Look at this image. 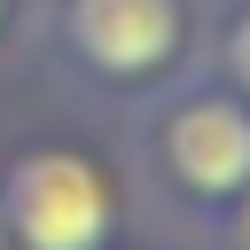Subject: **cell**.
<instances>
[{
	"mask_svg": "<svg viewBox=\"0 0 250 250\" xmlns=\"http://www.w3.org/2000/svg\"><path fill=\"white\" fill-rule=\"evenodd\" d=\"M0 227L16 250H109L117 195L70 148H31L0 180Z\"/></svg>",
	"mask_w": 250,
	"mask_h": 250,
	"instance_id": "1",
	"label": "cell"
},
{
	"mask_svg": "<svg viewBox=\"0 0 250 250\" xmlns=\"http://www.w3.org/2000/svg\"><path fill=\"white\" fill-rule=\"evenodd\" d=\"M164 172L203 203H234V188L250 180V102L234 94L180 102L164 117Z\"/></svg>",
	"mask_w": 250,
	"mask_h": 250,
	"instance_id": "2",
	"label": "cell"
},
{
	"mask_svg": "<svg viewBox=\"0 0 250 250\" xmlns=\"http://www.w3.org/2000/svg\"><path fill=\"white\" fill-rule=\"evenodd\" d=\"M62 31L102 78H156L180 55V0H70Z\"/></svg>",
	"mask_w": 250,
	"mask_h": 250,
	"instance_id": "3",
	"label": "cell"
},
{
	"mask_svg": "<svg viewBox=\"0 0 250 250\" xmlns=\"http://www.w3.org/2000/svg\"><path fill=\"white\" fill-rule=\"evenodd\" d=\"M227 78L250 94V16H234V31H227Z\"/></svg>",
	"mask_w": 250,
	"mask_h": 250,
	"instance_id": "4",
	"label": "cell"
},
{
	"mask_svg": "<svg viewBox=\"0 0 250 250\" xmlns=\"http://www.w3.org/2000/svg\"><path fill=\"white\" fill-rule=\"evenodd\" d=\"M227 242H234V250H250V180L234 188V227H227Z\"/></svg>",
	"mask_w": 250,
	"mask_h": 250,
	"instance_id": "5",
	"label": "cell"
},
{
	"mask_svg": "<svg viewBox=\"0 0 250 250\" xmlns=\"http://www.w3.org/2000/svg\"><path fill=\"white\" fill-rule=\"evenodd\" d=\"M0 250H8V227H0Z\"/></svg>",
	"mask_w": 250,
	"mask_h": 250,
	"instance_id": "6",
	"label": "cell"
}]
</instances>
